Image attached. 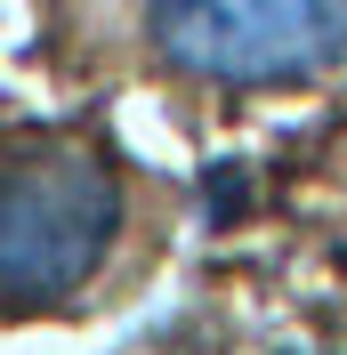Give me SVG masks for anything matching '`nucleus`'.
<instances>
[{"label": "nucleus", "instance_id": "obj_1", "mask_svg": "<svg viewBox=\"0 0 347 355\" xmlns=\"http://www.w3.org/2000/svg\"><path fill=\"white\" fill-rule=\"evenodd\" d=\"M121 234V178L73 137L0 146V307H57Z\"/></svg>", "mask_w": 347, "mask_h": 355}, {"label": "nucleus", "instance_id": "obj_3", "mask_svg": "<svg viewBox=\"0 0 347 355\" xmlns=\"http://www.w3.org/2000/svg\"><path fill=\"white\" fill-rule=\"evenodd\" d=\"M282 355H299V347H282Z\"/></svg>", "mask_w": 347, "mask_h": 355}, {"label": "nucleus", "instance_id": "obj_2", "mask_svg": "<svg viewBox=\"0 0 347 355\" xmlns=\"http://www.w3.org/2000/svg\"><path fill=\"white\" fill-rule=\"evenodd\" d=\"M153 57L194 81H315L347 65V0H153Z\"/></svg>", "mask_w": 347, "mask_h": 355}]
</instances>
